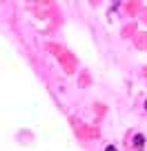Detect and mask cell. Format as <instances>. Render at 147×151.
<instances>
[{
    "mask_svg": "<svg viewBox=\"0 0 147 151\" xmlns=\"http://www.w3.org/2000/svg\"><path fill=\"white\" fill-rule=\"evenodd\" d=\"M107 151H116V149H114V147H109V149H107Z\"/></svg>",
    "mask_w": 147,
    "mask_h": 151,
    "instance_id": "6da1fadb",
    "label": "cell"
}]
</instances>
